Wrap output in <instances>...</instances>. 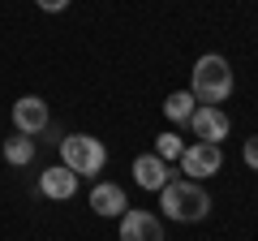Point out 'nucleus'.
I'll list each match as a JSON object with an SVG mask.
<instances>
[{
    "label": "nucleus",
    "instance_id": "nucleus-1",
    "mask_svg": "<svg viewBox=\"0 0 258 241\" xmlns=\"http://www.w3.org/2000/svg\"><path fill=\"white\" fill-rule=\"evenodd\" d=\"M159 211L168 215V220L176 224H198L207 220V211H211V194L203 190V181H189V176H172L164 190H159Z\"/></svg>",
    "mask_w": 258,
    "mask_h": 241
},
{
    "label": "nucleus",
    "instance_id": "nucleus-2",
    "mask_svg": "<svg viewBox=\"0 0 258 241\" xmlns=\"http://www.w3.org/2000/svg\"><path fill=\"white\" fill-rule=\"evenodd\" d=\"M189 95L198 103H207V108H220V103L232 95V65H228V56H220V52L198 56V61H194V74H189Z\"/></svg>",
    "mask_w": 258,
    "mask_h": 241
},
{
    "label": "nucleus",
    "instance_id": "nucleus-3",
    "mask_svg": "<svg viewBox=\"0 0 258 241\" xmlns=\"http://www.w3.org/2000/svg\"><path fill=\"white\" fill-rule=\"evenodd\" d=\"M60 164L82 181V176H99L103 164H108V147H103L95 134H64L60 142Z\"/></svg>",
    "mask_w": 258,
    "mask_h": 241
},
{
    "label": "nucleus",
    "instance_id": "nucleus-4",
    "mask_svg": "<svg viewBox=\"0 0 258 241\" xmlns=\"http://www.w3.org/2000/svg\"><path fill=\"white\" fill-rule=\"evenodd\" d=\"M220 168H224V147H215V142H189L181 151V172L189 181H207Z\"/></svg>",
    "mask_w": 258,
    "mask_h": 241
},
{
    "label": "nucleus",
    "instance_id": "nucleus-5",
    "mask_svg": "<svg viewBox=\"0 0 258 241\" xmlns=\"http://www.w3.org/2000/svg\"><path fill=\"white\" fill-rule=\"evenodd\" d=\"M189 130H194L198 142H215V147H220V142L232 134V116L224 108H207V103H198L194 116H189Z\"/></svg>",
    "mask_w": 258,
    "mask_h": 241
},
{
    "label": "nucleus",
    "instance_id": "nucleus-6",
    "mask_svg": "<svg viewBox=\"0 0 258 241\" xmlns=\"http://www.w3.org/2000/svg\"><path fill=\"white\" fill-rule=\"evenodd\" d=\"M47 125H52V112H47V103L39 95H22L13 103V130L18 134L35 138V134H47Z\"/></svg>",
    "mask_w": 258,
    "mask_h": 241
},
{
    "label": "nucleus",
    "instance_id": "nucleus-7",
    "mask_svg": "<svg viewBox=\"0 0 258 241\" xmlns=\"http://www.w3.org/2000/svg\"><path fill=\"white\" fill-rule=\"evenodd\" d=\"M120 241H164V224L155 220L151 211H134L129 207L125 215H120Z\"/></svg>",
    "mask_w": 258,
    "mask_h": 241
},
{
    "label": "nucleus",
    "instance_id": "nucleus-8",
    "mask_svg": "<svg viewBox=\"0 0 258 241\" xmlns=\"http://www.w3.org/2000/svg\"><path fill=\"white\" fill-rule=\"evenodd\" d=\"M91 211L103 215V220H120V215L129 211L125 190H120L116 181H95V190H91Z\"/></svg>",
    "mask_w": 258,
    "mask_h": 241
},
{
    "label": "nucleus",
    "instance_id": "nucleus-9",
    "mask_svg": "<svg viewBox=\"0 0 258 241\" xmlns=\"http://www.w3.org/2000/svg\"><path fill=\"white\" fill-rule=\"evenodd\" d=\"M39 194L52 198V203H64V198H74V194H78V176L69 172L64 164L43 168V176H39Z\"/></svg>",
    "mask_w": 258,
    "mask_h": 241
},
{
    "label": "nucleus",
    "instance_id": "nucleus-10",
    "mask_svg": "<svg viewBox=\"0 0 258 241\" xmlns=\"http://www.w3.org/2000/svg\"><path fill=\"white\" fill-rule=\"evenodd\" d=\"M168 181H172V172H168V164L155 155V151H151V155H138V159H134V186L155 190V194H159Z\"/></svg>",
    "mask_w": 258,
    "mask_h": 241
},
{
    "label": "nucleus",
    "instance_id": "nucleus-11",
    "mask_svg": "<svg viewBox=\"0 0 258 241\" xmlns=\"http://www.w3.org/2000/svg\"><path fill=\"white\" fill-rule=\"evenodd\" d=\"M194 108H198V99H194L189 91H172V95L164 99V116L172 120V125H189Z\"/></svg>",
    "mask_w": 258,
    "mask_h": 241
},
{
    "label": "nucleus",
    "instance_id": "nucleus-12",
    "mask_svg": "<svg viewBox=\"0 0 258 241\" xmlns=\"http://www.w3.org/2000/svg\"><path fill=\"white\" fill-rule=\"evenodd\" d=\"M5 164H13V168L35 164V142H30L26 134H13V138L5 142Z\"/></svg>",
    "mask_w": 258,
    "mask_h": 241
},
{
    "label": "nucleus",
    "instance_id": "nucleus-13",
    "mask_svg": "<svg viewBox=\"0 0 258 241\" xmlns=\"http://www.w3.org/2000/svg\"><path fill=\"white\" fill-rule=\"evenodd\" d=\"M181 134H172V130H168V134H159V138H155V155L159 159H164V164H168V159H181Z\"/></svg>",
    "mask_w": 258,
    "mask_h": 241
},
{
    "label": "nucleus",
    "instance_id": "nucleus-14",
    "mask_svg": "<svg viewBox=\"0 0 258 241\" xmlns=\"http://www.w3.org/2000/svg\"><path fill=\"white\" fill-rule=\"evenodd\" d=\"M241 159H245V164L258 172V134H249V138H245V147H241Z\"/></svg>",
    "mask_w": 258,
    "mask_h": 241
},
{
    "label": "nucleus",
    "instance_id": "nucleus-15",
    "mask_svg": "<svg viewBox=\"0 0 258 241\" xmlns=\"http://www.w3.org/2000/svg\"><path fill=\"white\" fill-rule=\"evenodd\" d=\"M35 5L43 13H64V9H69V0H35Z\"/></svg>",
    "mask_w": 258,
    "mask_h": 241
}]
</instances>
